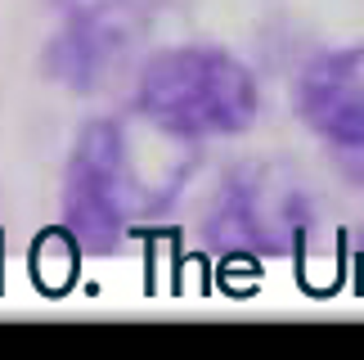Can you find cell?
Instances as JSON below:
<instances>
[{"label": "cell", "mask_w": 364, "mask_h": 360, "mask_svg": "<svg viewBox=\"0 0 364 360\" xmlns=\"http://www.w3.org/2000/svg\"><path fill=\"white\" fill-rule=\"evenodd\" d=\"M257 73L207 41L153 50L135 73V117L176 144L243 135L257 127Z\"/></svg>", "instance_id": "1"}, {"label": "cell", "mask_w": 364, "mask_h": 360, "mask_svg": "<svg viewBox=\"0 0 364 360\" xmlns=\"http://www.w3.org/2000/svg\"><path fill=\"white\" fill-rule=\"evenodd\" d=\"M158 207V185L139 171L126 122H86L63 167V230L81 248V257L122 253L135 221L153 216Z\"/></svg>", "instance_id": "2"}, {"label": "cell", "mask_w": 364, "mask_h": 360, "mask_svg": "<svg viewBox=\"0 0 364 360\" xmlns=\"http://www.w3.org/2000/svg\"><path fill=\"white\" fill-rule=\"evenodd\" d=\"M315 221L301 176L284 162H243L225 171L203 216V239L225 257H292Z\"/></svg>", "instance_id": "3"}, {"label": "cell", "mask_w": 364, "mask_h": 360, "mask_svg": "<svg viewBox=\"0 0 364 360\" xmlns=\"http://www.w3.org/2000/svg\"><path fill=\"white\" fill-rule=\"evenodd\" d=\"M135 36H139L135 0H68L54 36L46 41L41 68L63 90L90 95L122 68Z\"/></svg>", "instance_id": "4"}, {"label": "cell", "mask_w": 364, "mask_h": 360, "mask_svg": "<svg viewBox=\"0 0 364 360\" xmlns=\"http://www.w3.org/2000/svg\"><path fill=\"white\" fill-rule=\"evenodd\" d=\"M292 108L328 149L364 154V41L315 54L297 73Z\"/></svg>", "instance_id": "5"}]
</instances>
